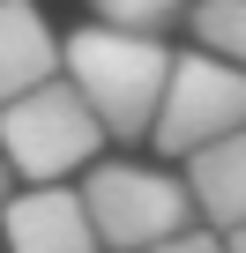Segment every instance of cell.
<instances>
[{
  "label": "cell",
  "instance_id": "obj_8",
  "mask_svg": "<svg viewBox=\"0 0 246 253\" xmlns=\"http://www.w3.org/2000/svg\"><path fill=\"white\" fill-rule=\"evenodd\" d=\"M194 38H201V52L246 67V0H201L194 8Z\"/></svg>",
  "mask_w": 246,
  "mask_h": 253
},
{
  "label": "cell",
  "instance_id": "obj_3",
  "mask_svg": "<svg viewBox=\"0 0 246 253\" xmlns=\"http://www.w3.org/2000/svg\"><path fill=\"white\" fill-rule=\"evenodd\" d=\"M82 209H90L104 253H149V246L194 231V194L149 164H90Z\"/></svg>",
  "mask_w": 246,
  "mask_h": 253
},
{
  "label": "cell",
  "instance_id": "obj_2",
  "mask_svg": "<svg viewBox=\"0 0 246 253\" xmlns=\"http://www.w3.org/2000/svg\"><path fill=\"white\" fill-rule=\"evenodd\" d=\"M97 149H104V126H97V112L82 104V89L67 75L0 104V164L30 186H60L67 171H90Z\"/></svg>",
  "mask_w": 246,
  "mask_h": 253
},
{
  "label": "cell",
  "instance_id": "obj_7",
  "mask_svg": "<svg viewBox=\"0 0 246 253\" xmlns=\"http://www.w3.org/2000/svg\"><path fill=\"white\" fill-rule=\"evenodd\" d=\"M187 194H194V209L209 223H224V231L246 223V126L187 157Z\"/></svg>",
  "mask_w": 246,
  "mask_h": 253
},
{
  "label": "cell",
  "instance_id": "obj_9",
  "mask_svg": "<svg viewBox=\"0 0 246 253\" xmlns=\"http://www.w3.org/2000/svg\"><path fill=\"white\" fill-rule=\"evenodd\" d=\"M90 8H97V23H112V30H142V38H157V30L179 23L187 0H90Z\"/></svg>",
  "mask_w": 246,
  "mask_h": 253
},
{
  "label": "cell",
  "instance_id": "obj_10",
  "mask_svg": "<svg viewBox=\"0 0 246 253\" xmlns=\"http://www.w3.org/2000/svg\"><path fill=\"white\" fill-rule=\"evenodd\" d=\"M149 253H224V238H209V231H179V238H164V246H149Z\"/></svg>",
  "mask_w": 246,
  "mask_h": 253
},
{
  "label": "cell",
  "instance_id": "obj_6",
  "mask_svg": "<svg viewBox=\"0 0 246 253\" xmlns=\"http://www.w3.org/2000/svg\"><path fill=\"white\" fill-rule=\"evenodd\" d=\"M60 75V38L30 0H0V104Z\"/></svg>",
  "mask_w": 246,
  "mask_h": 253
},
{
  "label": "cell",
  "instance_id": "obj_1",
  "mask_svg": "<svg viewBox=\"0 0 246 253\" xmlns=\"http://www.w3.org/2000/svg\"><path fill=\"white\" fill-rule=\"evenodd\" d=\"M60 67H67V82L82 89V104L97 112L104 134L142 142L149 126H157V104H164V82H172L164 38L112 30V23H82V30L60 45Z\"/></svg>",
  "mask_w": 246,
  "mask_h": 253
},
{
  "label": "cell",
  "instance_id": "obj_5",
  "mask_svg": "<svg viewBox=\"0 0 246 253\" xmlns=\"http://www.w3.org/2000/svg\"><path fill=\"white\" fill-rule=\"evenodd\" d=\"M0 238L8 253H104L97 223L82 209V186H23L0 201Z\"/></svg>",
  "mask_w": 246,
  "mask_h": 253
},
{
  "label": "cell",
  "instance_id": "obj_12",
  "mask_svg": "<svg viewBox=\"0 0 246 253\" xmlns=\"http://www.w3.org/2000/svg\"><path fill=\"white\" fill-rule=\"evenodd\" d=\"M0 201H8V164H0Z\"/></svg>",
  "mask_w": 246,
  "mask_h": 253
},
{
  "label": "cell",
  "instance_id": "obj_11",
  "mask_svg": "<svg viewBox=\"0 0 246 253\" xmlns=\"http://www.w3.org/2000/svg\"><path fill=\"white\" fill-rule=\"evenodd\" d=\"M224 253H246V223H231V231H224Z\"/></svg>",
  "mask_w": 246,
  "mask_h": 253
},
{
  "label": "cell",
  "instance_id": "obj_4",
  "mask_svg": "<svg viewBox=\"0 0 246 253\" xmlns=\"http://www.w3.org/2000/svg\"><path fill=\"white\" fill-rule=\"evenodd\" d=\"M239 126H246V67H231V60H216V52H179L149 142H157L164 157H194V149L239 134Z\"/></svg>",
  "mask_w": 246,
  "mask_h": 253
}]
</instances>
